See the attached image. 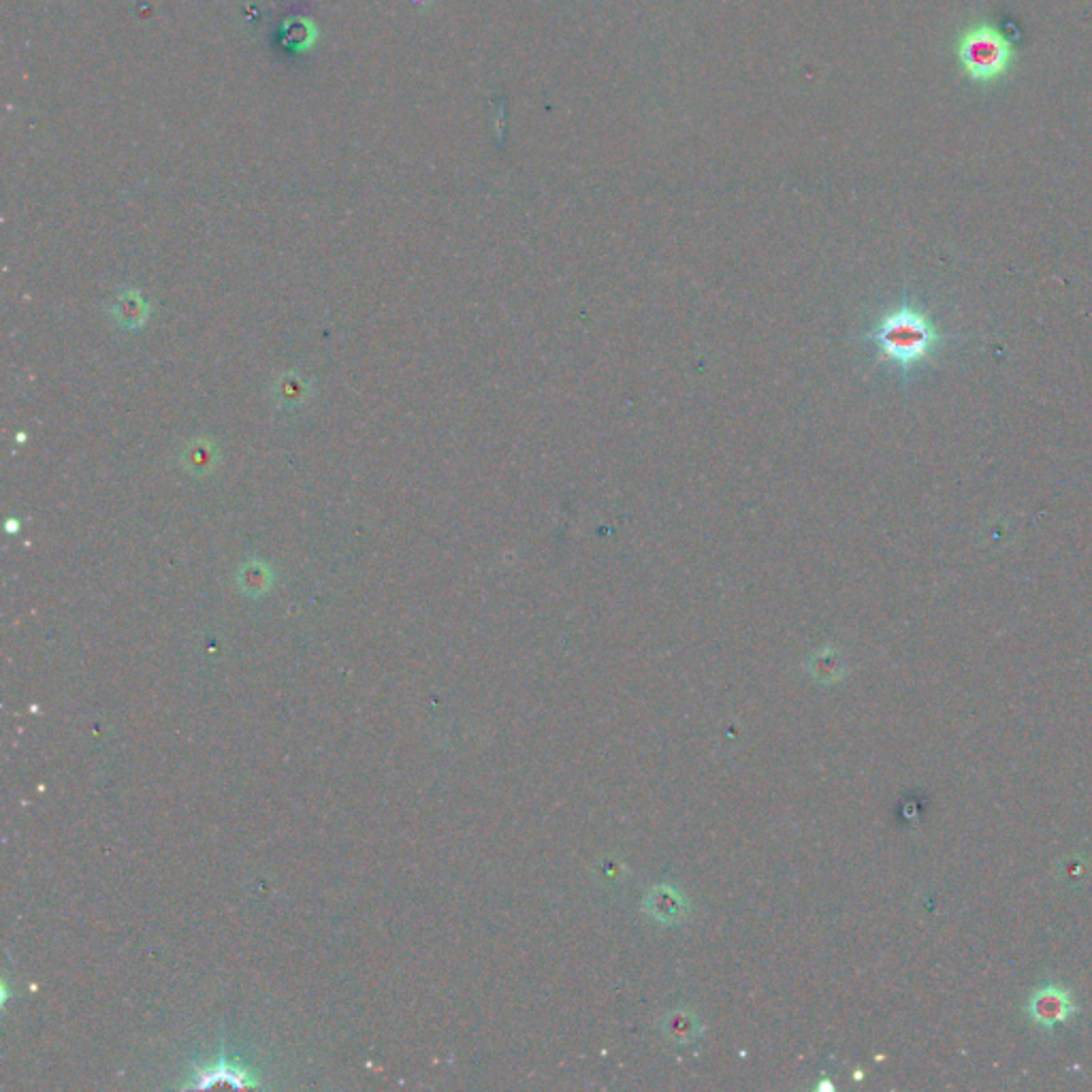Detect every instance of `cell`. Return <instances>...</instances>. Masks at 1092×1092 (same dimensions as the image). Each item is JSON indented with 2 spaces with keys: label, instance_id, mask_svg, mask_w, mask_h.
Instances as JSON below:
<instances>
[{
  "label": "cell",
  "instance_id": "cell-2",
  "mask_svg": "<svg viewBox=\"0 0 1092 1092\" xmlns=\"http://www.w3.org/2000/svg\"><path fill=\"white\" fill-rule=\"evenodd\" d=\"M1011 43L991 24H977L962 32L958 59L973 82L988 84L1001 77L1011 62Z\"/></svg>",
  "mask_w": 1092,
  "mask_h": 1092
},
{
  "label": "cell",
  "instance_id": "cell-5",
  "mask_svg": "<svg viewBox=\"0 0 1092 1092\" xmlns=\"http://www.w3.org/2000/svg\"><path fill=\"white\" fill-rule=\"evenodd\" d=\"M111 316L116 318V323L122 327H142L147 318V303L145 299L137 293L129 291L116 299V303L111 305Z\"/></svg>",
  "mask_w": 1092,
  "mask_h": 1092
},
{
  "label": "cell",
  "instance_id": "cell-7",
  "mask_svg": "<svg viewBox=\"0 0 1092 1092\" xmlns=\"http://www.w3.org/2000/svg\"><path fill=\"white\" fill-rule=\"evenodd\" d=\"M182 464L194 476L210 474L216 464V448L207 440H194L182 453Z\"/></svg>",
  "mask_w": 1092,
  "mask_h": 1092
},
{
  "label": "cell",
  "instance_id": "cell-1",
  "mask_svg": "<svg viewBox=\"0 0 1092 1092\" xmlns=\"http://www.w3.org/2000/svg\"><path fill=\"white\" fill-rule=\"evenodd\" d=\"M867 342L875 350L877 363H890L910 374L944 348L946 333L922 305L903 299L879 314L867 333Z\"/></svg>",
  "mask_w": 1092,
  "mask_h": 1092
},
{
  "label": "cell",
  "instance_id": "cell-8",
  "mask_svg": "<svg viewBox=\"0 0 1092 1092\" xmlns=\"http://www.w3.org/2000/svg\"><path fill=\"white\" fill-rule=\"evenodd\" d=\"M237 581H239V587L244 593L261 595V593H265L269 589L271 570L263 561L250 559V561L244 563V566H241Z\"/></svg>",
  "mask_w": 1092,
  "mask_h": 1092
},
{
  "label": "cell",
  "instance_id": "cell-10",
  "mask_svg": "<svg viewBox=\"0 0 1092 1092\" xmlns=\"http://www.w3.org/2000/svg\"><path fill=\"white\" fill-rule=\"evenodd\" d=\"M670 1031L672 1039H679L681 1043L694 1039L698 1034V1022L689 1014H670V1025H666Z\"/></svg>",
  "mask_w": 1092,
  "mask_h": 1092
},
{
  "label": "cell",
  "instance_id": "cell-6",
  "mask_svg": "<svg viewBox=\"0 0 1092 1092\" xmlns=\"http://www.w3.org/2000/svg\"><path fill=\"white\" fill-rule=\"evenodd\" d=\"M309 395V383L299 374H284L273 384V399L280 408L302 406Z\"/></svg>",
  "mask_w": 1092,
  "mask_h": 1092
},
{
  "label": "cell",
  "instance_id": "cell-9",
  "mask_svg": "<svg viewBox=\"0 0 1092 1092\" xmlns=\"http://www.w3.org/2000/svg\"><path fill=\"white\" fill-rule=\"evenodd\" d=\"M811 670L820 681L830 683V681H836L838 676L843 674V662L832 649H824L822 653L813 655Z\"/></svg>",
  "mask_w": 1092,
  "mask_h": 1092
},
{
  "label": "cell",
  "instance_id": "cell-3",
  "mask_svg": "<svg viewBox=\"0 0 1092 1092\" xmlns=\"http://www.w3.org/2000/svg\"><path fill=\"white\" fill-rule=\"evenodd\" d=\"M1077 1011L1079 1009L1072 992L1059 984H1045L1037 988L1027 1001V1016L1041 1031H1054L1059 1025L1072 1020Z\"/></svg>",
  "mask_w": 1092,
  "mask_h": 1092
},
{
  "label": "cell",
  "instance_id": "cell-4",
  "mask_svg": "<svg viewBox=\"0 0 1092 1092\" xmlns=\"http://www.w3.org/2000/svg\"><path fill=\"white\" fill-rule=\"evenodd\" d=\"M645 911L662 924H676L685 915V901L674 888L658 886L647 894Z\"/></svg>",
  "mask_w": 1092,
  "mask_h": 1092
}]
</instances>
